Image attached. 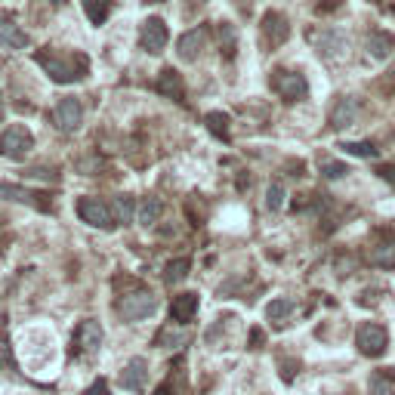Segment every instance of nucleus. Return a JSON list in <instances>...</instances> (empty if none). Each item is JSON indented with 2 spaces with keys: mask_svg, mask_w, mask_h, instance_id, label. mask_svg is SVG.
<instances>
[{
  "mask_svg": "<svg viewBox=\"0 0 395 395\" xmlns=\"http://www.w3.org/2000/svg\"><path fill=\"white\" fill-rule=\"evenodd\" d=\"M392 49H395V37L389 31H371V35H367V53L374 59H386Z\"/></svg>",
  "mask_w": 395,
  "mask_h": 395,
  "instance_id": "obj_16",
  "label": "nucleus"
},
{
  "mask_svg": "<svg viewBox=\"0 0 395 395\" xmlns=\"http://www.w3.org/2000/svg\"><path fill=\"white\" fill-rule=\"evenodd\" d=\"M349 173V167L343 164V161H322V176H327V179H340V176H346Z\"/></svg>",
  "mask_w": 395,
  "mask_h": 395,
  "instance_id": "obj_30",
  "label": "nucleus"
},
{
  "mask_svg": "<svg viewBox=\"0 0 395 395\" xmlns=\"http://www.w3.org/2000/svg\"><path fill=\"white\" fill-rule=\"evenodd\" d=\"M293 371H297V361L281 358V377H284V383H290V380H293Z\"/></svg>",
  "mask_w": 395,
  "mask_h": 395,
  "instance_id": "obj_32",
  "label": "nucleus"
},
{
  "mask_svg": "<svg viewBox=\"0 0 395 395\" xmlns=\"http://www.w3.org/2000/svg\"><path fill=\"white\" fill-rule=\"evenodd\" d=\"M81 4H83L87 19L93 25H102L108 19V13H112V0H81Z\"/></svg>",
  "mask_w": 395,
  "mask_h": 395,
  "instance_id": "obj_22",
  "label": "nucleus"
},
{
  "mask_svg": "<svg viewBox=\"0 0 395 395\" xmlns=\"http://www.w3.org/2000/svg\"><path fill=\"white\" fill-rule=\"evenodd\" d=\"M148 380V361L146 358H133L127 367L121 371V386L127 392H142Z\"/></svg>",
  "mask_w": 395,
  "mask_h": 395,
  "instance_id": "obj_12",
  "label": "nucleus"
},
{
  "mask_svg": "<svg viewBox=\"0 0 395 395\" xmlns=\"http://www.w3.org/2000/svg\"><path fill=\"white\" fill-rule=\"evenodd\" d=\"M355 114H358V105H355V99L352 96H343L337 105H334V112H331V127L334 130H343V127H349L352 121H355Z\"/></svg>",
  "mask_w": 395,
  "mask_h": 395,
  "instance_id": "obj_15",
  "label": "nucleus"
},
{
  "mask_svg": "<svg viewBox=\"0 0 395 395\" xmlns=\"http://www.w3.org/2000/svg\"><path fill=\"white\" fill-rule=\"evenodd\" d=\"M31 148H35V139L22 124H13V127L0 133V155L10 158V161H25L31 155Z\"/></svg>",
  "mask_w": 395,
  "mask_h": 395,
  "instance_id": "obj_2",
  "label": "nucleus"
},
{
  "mask_svg": "<svg viewBox=\"0 0 395 395\" xmlns=\"http://www.w3.org/2000/svg\"><path fill=\"white\" fill-rule=\"evenodd\" d=\"M207 44V31L204 28H191L186 31L179 40H176V53H179L182 62H195V59L201 56V49H204Z\"/></svg>",
  "mask_w": 395,
  "mask_h": 395,
  "instance_id": "obj_10",
  "label": "nucleus"
},
{
  "mask_svg": "<svg viewBox=\"0 0 395 395\" xmlns=\"http://www.w3.org/2000/svg\"><path fill=\"white\" fill-rule=\"evenodd\" d=\"M78 216L87 225H93V229H114V213L108 210V204H102L99 198H81L78 201Z\"/></svg>",
  "mask_w": 395,
  "mask_h": 395,
  "instance_id": "obj_6",
  "label": "nucleus"
},
{
  "mask_svg": "<svg viewBox=\"0 0 395 395\" xmlns=\"http://www.w3.org/2000/svg\"><path fill=\"white\" fill-rule=\"evenodd\" d=\"M290 312H293V302L290 300H272V302H269V309H266L269 322H275V324H284Z\"/></svg>",
  "mask_w": 395,
  "mask_h": 395,
  "instance_id": "obj_25",
  "label": "nucleus"
},
{
  "mask_svg": "<svg viewBox=\"0 0 395 395\" xmlns=\"http://www.w3.org/2000/svg\"><path fill=\"white\" fill-rule=\"evenodd\" d=\"M161 213H164V204L158 198H148V201H142V207H139V223L142 225H155L158 220H161Z\"/></svg>",
  "mask_w": 395,
  "mask_h": 395,
  "instance_id": "obj_24",
  "label": "nucleus"
},
{
  "mask_svg": "<svg viewBox=\"0 0 395 395\" xmlns=\"http://www.w3.org/2000/svg\"><path fill=\"white\" fill-rule=\"evenodd\" d=\"M49 4H53V6H59V4H65V0H49Z\"/></svg>",
  "mask_w": 395,
  "mask_h": 395,
  "instance_id": "obj_38",
  "label": "nucleus"
},
{
  "mask_svg": "<svg viewBox=\"0 0 395 395\" xmlns=\"http://www.w3.org/2000/svg\"><path fill=\"white\" fill-rule=\"evenodd\" d=\"M155 4H158V0H155Z\"/></svg>",
  "mask_w": 395,
  "mask_h": 395,
  "instance_id": "obj_39",
  "label": "nucleus"
},
{
  "mask_svg": "<svg viewBox=\"0 0 395 395\" xmlns=\"http://www.w3.org/2000/svg\"><path fill=\"white\" fill-rule=\"evenodd\" d=\"M155 87H158V93L167 96V99H176V102H182V99H186V83H182L179 71H173V69H164Z\"/></svg>",
  "mask_w": 395,
  "mask_h": 395,
  "instance_id": "obj_14",
  "label": "nucleus"
},
{
  "mask_svg": "<svg viewBox=\"0 0 395 395\" xmlns=\"http://www.w3.org/2000/svg\"><path fill=\"white\" fill-rule=\"evenodd\" d=\"M377 173H380L383 179L389 182V186H395V167H380V170H377Z\"/></svg>",
  "mask_w": 395,
  "mask_h": 395,
  "instance_id": "obj_33",
  "label": "nucleus"
},
{
  "mask_svg": "<svg viewBox=\"0 0 395 395\" xmlns=\"http://www.w3.org/2000/svg\"><path fill=\"white\" fill-rule=\"evenodd\" d=\"M195 312H198V293L186 290V293H179V297H173V302H170V318H173L176 324H189L191 318H195Z\"/></svg>",
  "mask_w": 395,
  "mask_h": 395,
  "instance_id": "obj_13",
  "label": "nucleus"
},
{
  "mask_svg": "<svg viewBox=\"0 0 395 395\" xmlns=\"http://www.w3.org/2000/svg\"><path fill=\"white\" fill-rule=\"evenodd\" d=\"M204 124H207V130L213 133L216 139H225V142H229V136H232V130H229V114L210 112V114H204Z\"/></svg>",
  "mask_w": 395,
  "mask_h": 395,
  "instance_id": "obj_21",
  "label": "nucleus"
},
{
  "mask_svg": "<svg viewBox=\"0 0 395 395\" xmlns=\"http://www.w3.org/2000/svg\"><path fill=\"white\" fill-rule=\"evenodd\" d=\"M0 365H10V349H6L4 340H0Z\"/></svg>",
  "mask_w": 395,
  "mask_h": 395,
  "instance_id": "obj_35",
  "label": "nucleus"
},
{
  "mask_svg": "<svg viewBox=\"0 0 395 395\" xmlns=\"http://www.w3.org/2000/svg\"><path fill=\"white\" fill-rule=\"evenodd\" d=\"M81 121H83V108H81L78 99L74 96L59 99L56 102V127L62 133H74L81 127Z\"/></svg>",
  "mask_w": 395,
  "mask_h": 395,
  "instance_id": "obj_9",
  "label": "nucleus"
},
{
  "mask_svg": "<svg viewBox=\"0 0 395 395\" xmlns=\"http://www.w3.org/2000/svg\"><path fill=\"white\" fill-rule=\"evenodd\" d=\"M281 204H284V186L281 182H272L269 191H266V207L269 210H281Z\"/></svg>",
  "mask_w": 395,
  "mask_h": 395,
  "instance_id": "obj_28",
  "label": "nucleus"
},
{
  "mask_svg": "<svg viewBox=\"0 0 395 395\" xmlns=\"http://www.w3.org/2000/svg\"><path fill=\"white\" fill-rule=\"evenodd\" d=\"M263 37L269 40L272 47H278V44H284L288 40V35H290V25H288V19H284L281 13H275V10H269L266 16H263Z\"/></svg>",
  "mask_w": 395,
  "mask_h": 395,
  "instance_id": "obj_11",
  "label": "nucleus"
},
{
  "mask_svg": "<svg viewBox=\"0 0 395 395\" xmlns=\"http://www.w3.org/2000/svg\"><path fill=\"white\" fill-rule=\"evenodd\" d=\"M114 213H117V223H130L133 220V201L127 195H117L114 201Z\"/></svg>",
  "mask_w": 395,
  "mask_h": 395,
  "instance_id": "obj_29",
  "label": "nucleus"
},
{
  "mask_svg": "<svg viewBox=\"0 0 395 395\" xmlns=\"http://www.w3.org/2000/svg\"><path fill=\"white\" fill-rule=\"evenodd\" d=\"M318 47H322L324 53H340V49L346 47V40H343L337 31H327V35H322V40H318Z\"/></svg>",
  "mask_w": 395,
  "mask_h": 395,
  "instance_id": "obj_27",
  "label": "nucleus"
},
{
  "mask_svg": "<svg viewBox=\"0 0 395 395\" xmlns=\"http://www.w3.org/2000/svg\"><path fill=\"white\" fill-rule=\"evenodd\" d=\"M367 389H371V395H395V367L377 371L371 383H367Z\"/></svg>",
  "mask_w": 395,
  "mask_h": 395,
  "instance_id": "obj_18",
  "label": "nucleus"
},
{
  "mask_svg": "<svg viewBox=\"0 0 395 395\" xmlns=\"http://www.w3.org/2000/svg\"><path fill=\"white\" fill-rule=\"evenodd\" d=\"M167 40H170V31H167L164 19L151 16V19L142 22V28H139V47L146 49V53H164Z\"/></svg>",
  "mask_w": 395,
  "mask_h": 395,
  "instance_id": "obj_7",
  "label": "nucleus"
},
{
  "mask_svg": "<svg viewBox=\"0 0 395 395\" xmlns=\"http://www.w3.org/2000/svg\"><path fill=\"white\" fill-rule=\"evenodd\" d=\"M355 343H358L361 355H367V358H380L383 352H386V346H389V334H386V327H383V324L367 322V324H361V327H358Z\"/></svg>",
  "mask_w": 395,
  "mask_h": 395,
  "instance_id": "obj_4",
  "label": "nucleus"
},
{
  "mask_svg": "<svg viewBox=\"0 0 395 395\" xmlns=\"http://www.w3.org/2000/svg\"><path fill=\"white\" fill-rule=\"evenodd\" d=\"M324 4H327V6H334V4H340V0H324Z\"/></svg>",
  "mask_w": 395,
  "mask_h": 395,
  "instance_id": "obj_37",
  "label": "nucleus"
},
{
  "mask_svg": "<svg viewBox=\"0 0 395 395\" xmlns=\"http://www.w3.org/2000/svg\"><path fill=\"white\" fill-rule=\"evenodd\" d=\"M189 269H191V259H186V257L170 259V263H167V269H164V281L167 284H179L189 275Z\"/></svg>",
  "mask_w": 395,
  "mask_h": 395,
  "instance_id": "obj_23",
  "label": "nucleus"
},
{
  "mask_svg": "<svg viewBox=\"0 0 395 395\" xmlns=\"http://www.w3.org/2000/svg\"><path fill=\"white\" fill-rule=\"evenodd\" d=\"M155 309H158V300L146 290L124 293V297L117 300V315H121L124 322H142V318L155 315Z\"/></svg>",
  "mask_w": 395,
  "mask_h": 395,
  "instance_id": "obj_3",
  "label": "nucleus"
},
{
  "mask_svg": "<svg viewBox=\"0 0 395 395\" xmlns=\"http://www.w3.org/2000/svg\"><path fill=\"white\" fill-rule=\"evenodd\" d=\"M250 343H254V349H257L259 343H263V334H259V331H254V334H250Z\"/></svg>",
  "mask_w": 395,
  "mask_h": 395,
  "instance_id": "obj_36",
  "label": "nucleus"
},
{
  "mask_svg": "<svg viewBox=\"0 0 395 395\" xmlns=\"http://www.w3.org/2000/svg\"><path fill=\"white\" fill-rule=\"evenodd\" d=\"M0 198H10V201H19V204L40 207V210H47V207H49L47 201H37V198H44V195H35V191H25V189H19V186H0Z\"/></svg>",
  "mask_w": 395,
  "mask_h": 395,
  "instance_id": "obj_19",
  "label": "nucleus"
},
{
  "mask_svg": "<svg viewBox=\"0 0 395 395\" xmlns=\"http://www.w3.org/2000/svg\"><path fill=\"white\" fill-rule=\"evenodd\" d=\"M83 395H105V380H96V383L90 386V389L83 392Z\"/></svg>",
  "mask_w": 395,
  "mask_h": 395,
  "instance_id": "obj_34",
  "label": "nucleus"
},
{
  "mask_svg": "<svg viewBox=\"0 0 395 395\" xmlns=\"http://www.w3.org/2000/svg\"><path fill=\"white\" fill-rule=\"evenodd\" d=\"M272 90L284 99V102H297V99H302L309 93V83L300 71H284L281 69V71L272 74Z\"/></svg>",
  "mask_w": 395,
  "mask_h": 395,
  "instance_id": "obj_5",
  "label": "nucleus"
},
{
  "mask_svg": "<svg viewBox=\"0 0 395 395\" xmlns=\"http://www.w3.org/2000/svg\"><path fill=\"white\" fill-rule=\"evenodd\" d=\"M37 65L44 69L56 83H74L90 71V59L81 53H59V49H37Z\"/></svg>",
  "mask_w": 395,
  "mask_h": 395,
  "instance_id": "obj_1",
  "label": "nucleus"
},
{
  "mask_svg": "<svg viewBox=\"0 0 395 395\" xmlns=\"http://www.w3.org/2000/svg\"><path fill=\"white\" fill-rule=\"evenodd\" d=\"M99 346H102V324L93 322V318L81 322L78 334H74V349H78L81 355H96Z\"/></svg>",
  "mask_w": 395,
  "mask_h": 395,
  "instance_id": "obj_8",
  "label": "nucleus"
},
{
  "mask_svg": "<svg viewBox=\"0 0 395 395\" xmlns=\"http://www.w3.org/2000/svg\"><path fill=\"white\" fill-rule=\"evenodd\" d=\"M220 47L225 49V59L235 56V47H238V35L229 22H220Z\"/></svg>",
  "mask_w": 395,
  "mask_h": 395,
  "instance_id": "obj_26",
  "label": "nucleus"
},
{
  "mask_svg": "<svg viewBox=\"0 0 395 395\" xmlns=\"http://www.w3.org/2000/svg\"><path fill=\"white\" fill-rule=\"evenodd\" d=\"M343 148H346L349 155H355V158H377V148L371 146V142H346Z\"/></svg>",
  "mask_w": 395,
  "mask_h": 395,
  "instance_id": "obj_31",
  "label": "nucleus"
},
{
  "mask_svg": "<svg viewBox=\"0 0 395 395\" xmlns=\"http://www.w3.org/2000/svg\"><path fill=\"white\" fill-rule=\"evenodd\" d=\"M371 263L380 269H395V238L383 241V244H377L371 250Z\"/></svg>",
  "mask_w": 395,
  "mask_h": 395,
  "instance_id": "obj_20",
  "label": "nucleus"
},
{
  "mask_svg": "<svg viewBox=\"0 0 395 395\" xmlns=\"http://www.w3.org/2000/svg\"><path fill=\"white\" fill-rule=\"evenodd\" d=\"M0 44H4V47H13V49H25V47L31 44V37L25 35L19 25H13V22H0Z\"/></svg>",
  "mask_w": 395,
  "mask_h": 395,
  "instance_id": "obj_17",
  "label": "nucleus"
}]
</instances>
